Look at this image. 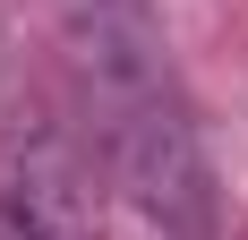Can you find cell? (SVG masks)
I'll return each instance as SVG.
<instances>
[{
	"instance_id": "obj_2",
	"label": "cell",
	"mask_w": 248,
	"mask_h": 240,
	"mask_svg": "<svg viewBox=\"0 0 248 240\" xmlns=\"http://www.w3.org/2000/svg\"><path fill=\"white\" fill-rule=\"evenodd\" d=\"M0 240H103L86 171H77L69 146L34 137L0 163Z\"/></svg>"
},
{
	"instance_id": "obj_1",
	"label": "cell",
	"mask_w": 248,
	"mask_h": 240,
	"mask_svg": "<svg viewBox=\"0 0 248 240\" xmlns=\"http://www.w3.org/2000/svg\"><path fill=\"white\" fill-rule=\"evenodd\" d=\"M69 60L94 112V137L120 171V189L146 206L163 232L205 240L214 232V171H205L197 120L180 103V77L163 60V34L137 0H77Z\"/></svg>"
}]
</instances>
